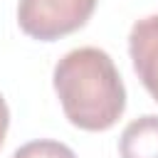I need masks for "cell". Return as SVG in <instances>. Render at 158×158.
Wrapping results in <instances>:
<instances>
[{
	"label": "cell",
	"mask_w": 158,
	"mask_h": 158,
	"mask_svg": "<svg viewBox=\"0 0 158 158\" xmlns=\"http://www.w3.org/2000/svg\"><path fill=\"white\" fill-rule=\"evenodd\" d=\"M52 79L64 116L81 131H109L126 109L121 74L99 47L67 52L57 62Z\"/></svg>",
	"instance_id": "1"
},
{
	"label": "cell",
	"mask_w": 158,
	"mask_h": 158,
	"mask_svg": "<svg viewBox=\"0 0 158 158\" xmlns=\"http://www.w3.org/2000/svg\"><path fill=\"white\" fill-rule=\"evenodd\" d=\"M99 0H20L17 25L40 42H54L86 25Z\"/></svg>",
	"instance_id": "2"
},
{
	"label": "cell",
	"mask_w": 158,
	"mask_h": 158,
	"mask_svg": "<svg viewBox=\"0 0 158 158\" xmlns=\"http://www.w3.org/2000/svg\"><path fill=\"white\" fill-rule=\"evenodd\" d=\"M128 54L146 91L158 101V15L133 22L128 35Z\"/></svg>",
	"instance_id": "3"
},
{
	"label": "cell",
	"mask_w": 158,
	"mask_h": 158,
	"mask_svg": "<svg viewBox=\"0 0 158 158\" xmlns=\"http://www.w3.org/2000/svg\"><path fill=\"white\" fill-rule=\"evenodd\" d=\"M121 158H158V116L146 114L131 121L118 138Z\"/></svg>",
	"instance_id": "4"
},
{
	"label": "cell",
	"mask_w": 158,
	"mask_h": 158,
	"mask_svg": "<svg viewBox=\"0 0 158 158\" xmlns=\"http://www.w3.org/2000/svg\"><path fill=\"white\" fill-rule=\"evenodd\" d=\"M12 158H77V153L59 141L40 138V141H30V143L20 146L12 153Z\"/></svg>",
	"instance_id": "5"
},
{
	"label": "cell",
	"mask_w": 158,
	"mask_h": 158,
	"mask_svg": "<svg viewBox=\"0 0 158 158\" xmlns=\"http://www.w3.org/2000/svg\"><path fill=\"white\" fill-rule=\"evenodd\" d=\"M7 126H10V109H7V104H5V99H2V94H0V148H2V143H5Z\"/></svg>",
	"instance_id": "6"
}]
</instances>
